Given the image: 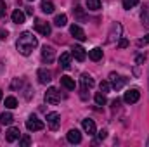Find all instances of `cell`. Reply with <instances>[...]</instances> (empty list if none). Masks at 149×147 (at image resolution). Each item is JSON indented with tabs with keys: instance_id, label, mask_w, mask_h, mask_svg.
<instances>
[{
	"instance_id": "34",
	"label": "cell",
	"mask_w": 149,
	"mask_h": 147,
	"mask_svg": "<svg viewBox=\"0 0 149 147\" xmlns=\"http://www.w3.org/2000/svg\"><path fill=\"white\" fill-rule=\"evenodd\" d=\"M97 135H99V139H101V140H104V139L108 137V132H106V130H101V132H99Z\"/></svg>"
},
{
	"instance_id": "18",
	"label": "cell",
	"mask_w": 149,
	"mask_h": 147,
	"mask_svg": "<svg viewBox=\"0 0 149 147\" xmlns=\"http://www.w3.org/2000/svg\"><path fill=\"white\" fill-rule=\"evenodd\" d=\"M24 19H26V14H24L23 10L16 9V10L12 12V23H16V24H23V23H24Z\"/></svg>"
},
{
	"instance_id": "37",
	"label": "cell",
	"mask_w": 149,
	"mask_h": 147,
	"mask_svg": "<svg viewBox=\"0 0 149 147\" xmlns=\"http://www.w3.org/2000/svg\"><path fill=\"white\" fill-rule=\"evenodd\" d=\"M118 106H120V99H114V101H113V107H114V109H116V107H118Z\"/></svg>"
},
{
	"instance_id": "7",
	"label": "cell",
	"mask_w": 149,
	"mask_h": 147,
	"mask_svg": "<svg viewBox=\"0 0 149 147\" xmlns=\"http://www.w3.org/2000/svg\"><path fill=\"white\" fill-rule=\"evenodd\" d=\"M71 55H73L76 61H80V62H83V61L87 59V52H85V49H83L81 45H73V49H71Z\"/></svg>"
},
{
	"instance_id": "26",
	"label": "cell",
	"mask_w": 149,
	"mask_h": 147,
	"mask_svg": "<svg viewBox=\"0 0 149 147\" xmlns=\"http://www.w3.org/2000/svg\"><path fill=\"white\" fill-rule=\"evenodd\" d=\"M87 7L90 10H99L101 9V0H87Z\"/></svg>"
},
{
	"instance_id": "24",
	"label": "cell",
	"mask_w": 149,
	"mask_h": 147,
	"mask_svg": "<svg viewBox=\"0 0 149 147\" xmlns=\"http://www.w3.org/2000/svg\"><path fill=\"white\" fill-rule=\"evenodd\" d=\"M94 101H95L97 106H104V104H106V94H102V92L95 94V95H94Z\"/></svg>"
},
{
	"instance_id": "12",
	"label": "cell",
	"mask_w": 149,
	"mask_h": 147,
	"mask_svg": "<svg viewBox=\"0 0 149 147\" xmlns=\"http://www.w3.org/2000/svg\"><path fill=\"white\" fill-rule=\"evenodd\" d=\"M81 126H83L85 133H88V135H95V133H97L95 123H94L92 119H83V121H81Z\"/></svg>"
},
{
	"instance_id": "30",
	"label": "cell",
	"mask_w": 149,
	"mask_h": 147,
	"mask_svg": "<svg viewBox=\"0 0 149 147\" xmlns=\"http://www.w3.org/2000/svg\"><path fill=\"white\" fill-rule=\"evenodd\" d=\"M139 3V0H123V7L125 9H132V7H135Z\"/></svg>"
},
{
	"instance_id": "36",
	"label": "cell",
	"mask_w": 149,
	"mask_h": 147,
	"mask_svg": "<svg viewBox=\"0 0 149 147\" xmlns=\"http://www.w3.org/2000/svg\"><path fill=\"white\" fill-rule=\"evenodd\" d=\"M7 35H9V33H7L5 30H0V38H2V40H5V38H7Z\"/></svg>"
},
{
	"instance_id": "38",
	"label": "cell",
	"mask_w": 149,
	"mask_h": 147,
	"mask_svg": "<svg viewBox=\"0 0 149 147\" xmlns=\"http://www.w3.org/2000/svg\"><path fill=\"white\" fill-rule=\"evenodd\" d=\"M26 14L31 16V14H33V9H31V7H26Z\"/></svg>"
},
{
	"instance_id": "27",
	"label": "cell",
	"mask_w": 149,
	"mask_h": 147,
	"mask_svg": "<svg viewBox=\"0 0 149 147\" xmlns=\"http://www.w3.org/2000/svg\"><path fill=\"white\" fill-rule=\"evenodd\" d=\"M141 17H142V23H144L146 26H149V7H144V9H142Z\"/></svg>"
},
{
	"instance_id": "10",
	"label": "cell",
	"mask_w": 149,
	"mask_h": 147,
	"mask_svg": "<svg viewBox=\"0 0 149 147\" xmlns=\"http://www.w3.org/2000/svg\"><path fill=\"white\" fill-rule=\"evenodd\" d=\"M54 57H56L54 49H52L50 45H45V47L42 49V59H43L45 62H52V61H54Z\"/></svg>"
},
{
	"instance_id": "20",
	"label": "cell",
	"mask_w": 149,
	"mask_h": 147,
	"mask_svg": "<svg viewBox=\"0 0 149 147\" xmlns=\"http://www.w3.org/2000/svg\"><path fill=\"white\" fill-rule=\"evenodd\" d=\"M40 9H42L45 14H52V12H54V2H52V0H42Z\"/></svg>"
},
{
	"instance_id": "17",
	"label": "cell",
	"mask_w": 149,
	"mask_h": 147,
	"mask_svg": "<svg viewBox=\"0 0 149 147\" xmlns=\"http://www.w3.org/2000/svg\"><path fill=\"white\" fill-rule=\"evenodd\" d=\"M70 64H71V54L70 52H63L61 57H59V66L64 68V69H68Z\"/></svg>"
},
{
	"instance_id": "39",
	"label": "cell",
	"mask_w": 149,
	"mask_h": 147,
	"mask_svg": "<svg viewBox=\"0 0 149 147\" xmlns=\"http://www.w3.org/2000/svg\"><path fill=\"white\" fill-rule=\"evenodd\" d=\"M0 101H2V88H0Z\"/></svg>"
},
{
	"instance_id": "19",
	"label": "cell",
	"mask_w": 149,
	"mask_h": 147,
	"mask_svg": "<svg viewBox=\"0 0 149 147\" xmlns=\"http://www.w3.org/2000/svg\"><path fill=\"white\" fill-rule=\"evenodd\" d=\"M61 85L66 88V90H74V80L71 76H61Z\"/></svg>"
},
{
	"instance_id": "35",
	"label": "cell",
	"mask_w": 149,
	"mask_h": 147,
	"mask_svg": "<svg viewBox=\"0 0 149 147\" xmlns=\"http://www.w3.org/2000/svg\"><path fill=\"white\" fill-rule=\"evenodd\" d=\"M146 61V55H137L135 57V62H144Z\"/></svg>"
},
{
	"instance_id": "16",
	"label": "cell",
	"mask_w": 149,
	"mask_h": 147,
	"mask_svg": "<svg viewBox=\"0 0 149 147\" xmlns=\"http://www.w3.org/2000/svg\"><path fill=\"white\" fill-rule=\"evenodd\" d=\"M88 59L94 61V62L101 61V59H102V49H101V47H94L92 50H88Z\"/></svg>"
},
{
	"instance_id": "13",
	"label": "cell",
	"mask_w": 149,
	"mask_h": 147,
	"mask_svg": "<svg viewBox=\"0 0 149 147\" xmlns=\"http://www.w3.org/2000/svg\"><path fill=\"white\" fill-rule=\"evenodd\" d=\"M19 137H21V132H19V128H9L7 130V135H5V140L7 142H16V140H19Z\"/></svg>"
},
{
	"instance_id": "31",
	"label": "cell",
	"mask_w": 149,
	"mask_h": 147,
	"mask_svg": "<svg viewBox=\"0 0 149 147\" xmlns=\"http://www.w3.org/2000/svg\"><path fill=\"white\" fill-rule=\"evenodd\" d=\"M118 47H120V49H125V47H128V40H127V38H121V40L118 42Z\"/></svg>"
},
{
	"instance_id": "3",
	"label": "cell",
	"mask_w": 149,
	"mask_h": 147,
	"mask_svg": "<svg viewBox=\"0 0 149 147\" xmlns=\"http://www.w3.org/2000/svg\"><path fill=\"white\" fill-rule=\"evenodd\" d=\"M45 101H47V104H52V106L59 104V102H61V94L57 92V88L50 87V88L45 92Z\"/></svg>"
},
{
	"instance_id": "15",
	"label": "cell",
	"mask_w": 149,
	"mask_h": 147,
	"mask_svg": "<svg viewBox=\"0 0 149 147\" xmlns=\"http://www.w3.org/2000/svg\"><path fill=\"white\" fill-rule=\"evenodd\" d=\"M80 81H81V88H92L94 85H95V81H94V78L90 76V74H87V73H83L81 74V78H80Z\"/></svg>"
},
{
	"instance_id": "6",
	"label": "cell",
	"mask_w": 149,
	"mask_h": 147,
	"mask_svg": "<svg viewBox=\"0 0 149 147\" xmlns=\"http://www.w3.org/2000/svg\"><path fill=\"white\" fill-rule=\"evenodd\" d=\"M35 30H37L40 35H43V37H49L50 35V24L45 23V21H42V19H37L35 21Z\"/></svg>"
},
{
	"instance_id": "29",
	"label": "cell",
	"mask_w": 149,
	"mask_h": 147,
	"mask_svg": "<svg viewBox=\"0 0 149 147\" xmlns=\"http://www.w3.org/2000/svg\"><path fill=\"white\" fill-rule=\"evenodd\" d=\"M99 88H101V92H102V94H108V92L111 90V85H109L108 81H101V85H99Z\"/></svg>"
},
{
	"instance_id": "8",
	"label": "cell",
	"mask_w": 149,
	"mask_h": 147,
	"mask_svg": "<svg viewBox=\"0 0 149 147\" xmlns=\"http://www.w3.org/2000/svg\"><path fill=\"white\" fill-rule=\"evenodd\" d=\"M109 78H111V87L114 90H120V88H123V85L127 83V78H123V76H118V74L111 73L109 74Z\"/></svg>"
},
{
	"instance_id": "14",
	"label": "cell",
	"mask_w": 149,
	"mask_h": 147,
	"mask_svg": "<svg viewBox=\"0 0 149 147\" xmlns=\"http://www.w3.org/2000/svg\"><path fill=\"white\" fill-rule=\"evenodd\" d=\"M66 139H68V142H71V144H80V142H81V133H80L76 128H73V130L68 132Z\"/></svg>"
},
{
	"instance_id": "21",
	"label": "cell",
	"mask_w": 149,
	"mask_h": 147,
	"mask_svg": "<svg viewBox=\"0 0 149 147\" xmlns=\"http://www.w3.org/2000/svg\"><path fill=\"white\" fill-rule=\"evenodd\" d=\"M73 14H74V17H76V21H80V23L87 21V14H85V10H83L80 5H76L73 9Z\"/></svg>"
},
{
	"instance_id": "32",
	"label": "cell",
	"mask_w": 149,
	"mask_h": 147,
	"mask_svg": "<svg viewBox=\"0 0 149 147\" xmlns=\"http://www.w3.org/2000/svg\"><path fill=\"white\" fill-rule=\"evenodd\" d=\"M3 16H5V2L0 0V17H3Z\"/></svg>"
},
{
	"instance_id": "23",
	"label": "cell",
	"mask_w": 149,
	"mask_h": 147,
	"mask_svg": "<svg viewBox=\"0 0 149 147\" xmlns=\"http://www.w3.org/2000/svg\"><path fill=\"white\" fill-rule=\"evenodd\" d=\"M12 121H14V116L10 112H2L0 114V123L2 125H10Z\"/></svg>"
},
{
	"instance_id": "25",
	"label": "cell",
	"mask_w": 149,
	"mask_h": 147,
	"mask_svg": "<svg viewBox=\"0 0 149 147\" xmlns=\"http://www.w3.org/2000/svg\"><path fill=\"white\" fill-rule=\"evenodd\" d=\"M5 107H9V109L17 107V99L16 97H5Z\"/></svg>"
},
{
	"instance_id": "9",
	"label": "cell",
	"mask_w": 149,
	"mask_h": 147,
	"mask_svg": "<svg viewBox=\"0 0 149 147\" xmlns=\"http://www.w3.org/2000/svg\"><path fill=\"white\" fill-rule=\"evenodd\" d=\"M38 81L42 83V85H47V83H50V80H52V73L49 71V69H45V68H42V69H38Z\"/></svg>"
},
{
	"instance_id": "1",
	"label": "cell",
	"mask_w": 149,
	"mask_h": 147,
	"mask_svg": "<svg viewBox=\"0 0 149 147\" xmlns=\"http://www.w3.org/2000/svg\"><path fill=\"white\" fill-rule=\"evenodd\" d=\"M37 45H38L37 37H33V33H30V31L21 33L19 38H17V42H16V47H17L19 54H23V55H30Z\"/></svg>"
},
{
	"instance_id": "11",
	"label": "cell",
	"mask_w": 149,
	"mask_h": 147,
	"mask_svg": "<svg viewBox=\"0 0 149 147\" xmlns=\"http://www.w3.org/2000/svg\"><path fill=\"white\" fill-rule=\"evenodd\" d=\"M70 33H71V35H73L76 40H80V42H85V40H87V35H85V31H83V30H81L78 24H73V26L70 28Z\"/></svg>"
},
{
	"instance_id": "22",
	"label": "cell",
	"mask_w": 149,
	"mask_h": 147,
	"mask_svg": "<svg viewBox=\"0 0 149 147\" xmlns=\"http://www.w3.org/2000/svg\"><path fill=\"white\" fill-rule=\"evenodd\" d=\"M54 24H56V26H59V28L66 26V24H68V16H66V14H59V16H56Z\"/></svg>"
},
{
	"instance_id": "5",
	"label": "cell",
	"mask_w": 149,
	"mask_h": 147,
	"mask_svg": "<svg viewBox=\"0 0 149 147\" xmlns=\"http://www.w3.org/2000/svg\"><path fill=\"white\" fill-rule=\"evenodd\" d=\"M139 97H141V92H139L137 88H130L128 92H125L123 101H125L127 104H135V102L139 101Z\"/></svg>"
},
{
	"instance_id": "33",
	"label": "cell",
	"mask_w": 149,
	"mask_h": 147,
	"mask_svg": "<svg viewBox=\"0 0 149 147\" xmlns=\"http://www.w3.org/2000/svg\"><path fill=\"white\" fill-rule=\"evenodd\" d=\"M146 43H149V35H146L142 40H139V42H137V45H139V47H142V45H146Z\"/></svg>"
},
{
	"instance_id": "4",
	"label": "cell",
	"mask_w": 149,
	"mask_h": 147,
	"mask_svg": "<svg viewBox=\"0 0 149 147\" xmlns=\"http://www.w3.org/2000/svg\"><path fill=\"white\" fill-rule=\"evenodd\" d=\"M47 125L50 130H57L59 125H61V116L57 112H49L47 114Z\"/></svg>"
},
{
	"instance_id": "28",
	"label": "cell",
	"mask_w": 149,
	"mask_h": 147,
	"mask_svg": "<svg viewBox=\"0 0 149 147\" xmlns=\"http://www.w3.org/2000/svg\"><path fill=\"white\" fill-rule=\"evenodd\" d=\"M31 144V139H30V135H23V137H19V146H30Z\"/></svg>"
},
{
	"instance_id": "2",
	"label": "cell",
	"mask_w": 149,
	"mask_h": 147,
	"mask_svg": "<svg viewBox=\"0 0 149 147\" xmlns=\"http://www.w3.org/2000/svg\"><path fill=\"white\" fill-rule=\"evenodd\" d=\"M26 128H28L30 132H40V130L45 128V123H43L42 119H38L35 114H31V116L28 118V121H26Z\"/></svg>"
}]
</instances>
